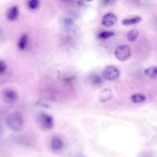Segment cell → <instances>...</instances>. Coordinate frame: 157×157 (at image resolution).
<instances>
[{
    "instance_id": "obj_1",
    "label": "cell",
    "mask_w": 157,
    "mask_h": 157,
    "mask_svg": "<svg viewBox=\"0 0 157 157\" xmlns=\"http://www.w3.org/2000/svg\"><path fill=\"white\" fill-rule=\"evenodd\" d=\"M6 122L8 127L15 132H19L23 129L24 124V117L19 112H14L9 114L6 117Z\"/></svg>"
},
{
    "instance_id": "obj_2",
    "label": "cell",
    "mask_w": 157,
    "mask_h": 157,
    "mask_svg": "<svg viewBox=\"0 0 157 157\" xmlns=\"http://www.w3.org/2000/svg\"><path fill=\"white\" fill-rule=\"evenodd\" d=\"M38 118L39 125L43 129L46 130H50L53 128L54 120L51 115L46 113H42Z\"/></svg>"
},
{
    "instance_id": "obj_3",
    "label": "cell",
    "mask_w": 157,
    "mask_h": 157,
    "mask_svg": "<svg viewBox=\"0 0 157 157\" xmlns=\"http://www.w3.org/2000/svg\"><path fill=\"white\" fill-rule=\"evenodd\" d=\"M131 54V50L128 46L122 45L117 47L115 52V55L118 60L124 61L128 59Z\"/></svg>"
},
{
    "instance_id": "obj_4",
    "label": "cell",
    "mask_w": 157,
    "mask_h": 157,
    "mask_svg": "<svg viewBox=\"0 0 157 157\" xmlns=\"http://www.w3.org/2000/svg\"><path fill=\"white\" fill-rule=\"evenodd\" d=\"M119 70L116 67L110 66L104 70L103 76L105 79L109 81H114L118 78L120 75Z\"/></svg>"
},
{
    "instance_id": "obj_5",
    "label": "cell",
    "mask_w": 157,
    "mask_h": 157,
    "mask_svg": "<svg viewBox=\"0 0 157 157\" xmlns=\"http://www.w3.org/2000/svg\"><path fill=\"white\" fill-rule=\"evenodd\" d=\"M117 19L116 16L113 13H108L103 16L102 23L106 27H111L116 23Z\"/></svg>"
},
{
    "instance_id": "obj_6",
    "label": "cell",
    "mask_w": 157,
    "mask_h": 157,
    "mask_svg": "<svg viewBox=\"0 0 157 157\" xmlns=\"http://www.w3.org/2000/svg\"><path fill=\"white\" fill-rule=\"evenodd\" d=\"M3 95L4 100L7 103H13L17 99V95L16 93L12 90H6L4 92Z\"/></svg>"
},
{
    "instance_id": "obj_7",
    "label": "cell",
    "mask_w": 157,
    "mask_h": 157,
    "mask_svg": "<svg viewBox=\"0 0 157 157\" xmlns=\"http://www.w3.org/2000/svg\"><path fill=\"white\" fill-rule=\"evenodd\" d=\"M63 142L62 139L57 136H54L52 139L50 143L52 149L54 151H58L63 148Z\"/></svg>"
},
{
    "instance_id": "obj_8",
    "label": "cell",
    "mask_w": 157,
    "mask_h": 157,
    "mask_svg": "<svg viewBox=\"0 0 157 157\" xmlns=\"http://www.w3.org/2000/svg\"><path fill=\"white\" fill-rule=\"evenodd\" d=\"M19 14V10L16 6H12L8 11L7 17L11 21H14L16 20Z\"/></svg>"
},
{
    "instance_id": "obj_9",
    "label": "cell",
    "mask_w": 157,
    "mask_h": 157,
    "mask_svg": "<svg viewBox=\"0 0 157 157\" xmlns=\"http://www.w3.org/2000/svg\"><path fill=\"white\" fill-rule=\"evenodd\" d=\"M130 99L134 103L139 104L145 102L146 100V97L143 95L136 93L131 96Z\"/></svg>"
},
{
    "instance_id": "obj_10",
    "label": "cell",
    "mask_w": 157,
    "mask_h": 157,
    "mask_svg": "<svg viewBox=\"0 0 157 157\" xmlns=\"http://www.w3.org/2000/svg\"><path fill=\"white\" fill-rule=\"evenodd\" d=\"M144 74L153 79H157V66L150 67L144 71Z\"/></svg>"
},
{
    "instance_id": "obj_11",
    "label": "cell",
    "mask_w": 157,
    "mask_h": 157,
    "mask_svg": "<svg viewBox=\"0 0 157 157\" xmlns=\"http://www.w3.org/2000/svg\"><path fill=\"white\" fill-rule=\"evenodd\" d=\"M112 96V91L108 89H105L102 91L100 96V99L101 101L104 102L111 99Z\"/></svg>"
},
{
    "instance_id": "obj_12",
    "label": "cell",
    "mask_w": 157,
    "mask_h": 157,
    "mask_svg": "<svg viewBox=\"0 0 157 157\" xmlns=\"http://www.w3.org/2000/svg\"><path fill=\"white\" fill-rule=\"evenodd\" d=\"M142 18L140 17H136L134 18L126 19L123 20L122 22V24L125 25H129L138 23L140 22Z\"/></svg>"
},
{
    "instance_id": "obj_13",
    "label": "cell",
    "mask_w": 157,
    "mask_h": 157,
    "mask_svg": "<svg viewBox=\"0 0 157 157\" xmlns=\"http://www.w3.org/2000/svg\"><path fill=\"white\" fill-rule=\"evenodd\" d=\"M139 32L136 29L130 30L128 32L127 37L130 42H134L136 40L139 35Z\"/></svg>"
},
{
    "instance_id": "obj_14",
    "label": "cell",
    "mask_w": 157,
    "mask_h": 157,
    "mask_svg": "<svg viewBox=\"0 0 157 157\" xmlns=\"http://www.w3.org/2000/svg\"><path fill=\"white\" fill-rule=\"evenodd\" d=\"M114 33L109 31H103L101 32L98 35V37L100 39H106L113 36Z\"/></svg>"
},
{
    "instance_id": "obj_15",
    "label": "cell",
    "mask_w": 157,
    "mask_h": 157,
    "mask_svg": "<svg viewBox=\"0 0 157 157\" xmlns=\"http://www.w3.org/2000/svg\"><path fill=\"white\" fill-rule=\"evenodd\" d=\"M28 37L27 35H23L20 39L18 43V47L20 49L23 50L27 45Z\"/></svg>"
},
{
    "instance_id": "obj_16",
    "label": "cell",
    "mask_w": 157,
    "mask_h": 157,
    "mask_svg": "<svg viewBox=\"0 0 157 157\" xmlns=\"http://www.w3.org/2000/svg\"><path fill=\"white\" fill-rule=\"evenodd\" d=\"M39 5V0H29L28 3L29 8L34 10L37 8Z\"/></svg>"
},
{
    "instance_id": "obj_17",
    "label": "cell",
    "mask_w": 157,
    "mask_h": 157,
    "mask_svg": "<svg viewBox=\"0 0 157 157\" xmlns=\"http://www.w3.org/2000/svg\"><path fill=\"white\" fill-rule=\"evenodd\" d=\"M93 83L96 85H100L103 82L101 78L98 76H95L93 77L92 79Z\"/></svg>"
},
{
    "instance_id": "obj_18",
    "label": "cell",
    "mask_w": 157,
    "mask_h": 157,
    "mask_svg": "<svg viewBox=\"0 0 157 157\" xmlns=\"http://www.w3.org/2000/svg\"><path fill=\"white\" fill-rule=\"evenodd\" d=\"M6 69V65L2 61L0 62V73L3 74L5 73Z\"/></svg>"
},
{
    "instance_id": "obj_19",
    "label": "cell",
    "mask_w": 157,
    "mask_h": 157,
    "mask_svg": "<svg viewBox=\"0 0 157 157\" xmlns=\"http://www.w3.org/2000/svg\"><path fill=\"white\" fill-rule=\"evenodd\" d=\"M63 23L65 25L69 26L72 25L74 23V21L70 18H66L64 19Z\"/></svg>"
},
{
    "instance_id": "obj_20",
    "label": "cell",
    "mask_w": 157,
    "mask_h": 157,
    "mask_svg": "<svg viewBox=\"0 0 157 157\" xmlns=\"http://www.w3.org/2000/svg\"><path fill=\"white\" fill-rule=\"evenodd\" d=\"M78 4L79 5H81L82 4V1H80L78 2Z\"/></svg>"
},
{
    "instance_id": "obj_21",
    "label": "cell",
    "mask_w": 157,
    "mask_h": 157,
    "mask_svg": "<svg viewBox=\"0 0 157 157\" xmlns=\"http://www.w3.org/2000/svg\"><path fill=\"white\" fill-rule=\"evenodd\" d=\"M86 1L88 2H91L93 1V0H86Z\"/></svg>"
}]
</instances>
